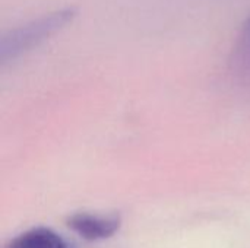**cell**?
I'll use <instances>...</instances> for the list:
<instances>
[{"label":"cell","instance_id":"cell-4","mask_svg":"<svg viewBox=\"0 0 250 248\" xmlns=\"http://www.w3.org/2000/svg\"><path fill=\"white\" fill-rule=\"evenodd\" d=\"M231 67L242 77H250V16L242 26L231 56Z\"/></svg>","mask_w":250,"mask_h":248},{"label":"cell","instance_id":"cell-3","mask_svg":"<svg viewBox=\"0 0 250 248\" xmlns=\"http://www.w3.org/2000/svg\"><path fill=\"white\" fill-rule=\"evenodd\" d=\"M6 248H72V246L48 228H34L13 238Z\"/></svg>","mask_w":250,"mask_h":248},{"label":"cell","instance_id":"cell-1","mask_svg":"<svg viewBox=\"0 0 250 248\" xmlns=\"http://www.w3.org/2000/svg\"><path fill=\"white\" fill-rule=\"evenodd\" d=\"M75 16V9H62L35 20H31L19 28L6 32L0 41V58L1 61L15 58L22 53L38 45L42 39L63 28Z\"/></svg>","mask_w":250,"mask_h":248},{"label":"cell","instance_id":"cell-2","mask_svg":"<svg viewBox=\"0 0 250 248\" xmlns=\"http://www.w3.org/2000/svg\"><path fill=\"white\" fill-rule=\"evenodd\" d=\"M67 225L82 238L95 241L116 234L120 228V218L116 215L98 216L89 213H76L67 219Z\"/></svg>","mask_w":250,"mask_h":248}]
</instances>
